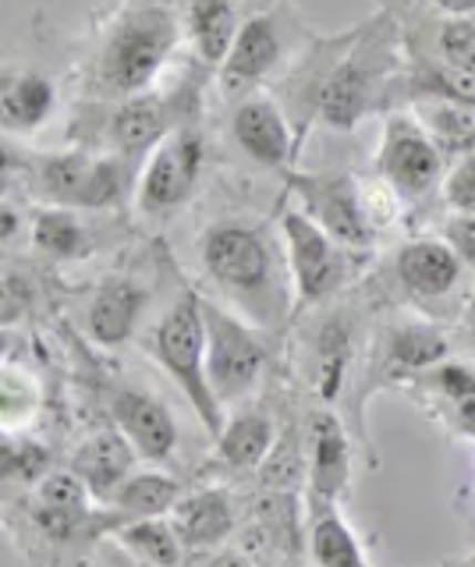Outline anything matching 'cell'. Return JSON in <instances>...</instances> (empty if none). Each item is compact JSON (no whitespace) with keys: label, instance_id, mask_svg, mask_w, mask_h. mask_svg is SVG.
<instances>
[{"label":"cell","instance_id":"cell-12","mask_svg":"<svg viewBox=\"0 0 475 567\" xmlns=\"http://www.w3.org/2000/svg\"><path fill=\"white\" fill-rule=\"evenodd\" d=\"M386 79H391V47L383 35H376L373 25L351 32L320 85L316 117L330 132H355L376 111Z\"/></svg>","mask_w":475,"mask_h":567},{"label":"cell","instance_id":"cell-11","mask_svg":"<svg viewBox=\"0 0 475 567\" xmlns=\"http://www.w3.org/2000/svg\"><path fill=\"white\" fill-rule=\"evenodd\" d=\"M302 25L291 0H273L262 11H256L235 35L231 50L217 68V89L224 100H238L259 93L277 75H285L295 61Z\"/></svg>","mask_w":475,"mask_h":567},{"label":"cell","instance_id":"cell-31","mask_svg":"<svg viewBox=\"0 0 475 567\" xmlns=\"http://www.w3.org/2000/svg\"><path fill=\"white\" fill-rule=\"evenodd\" d=\"M111 543H117L125 554H132L135 560H143L149 567H188L192 557L185 543L178 539L171 518H138V522H125L121 525Z\"/></svg>","mask_w":475,"mask_h":567},{"label":"cell","instance_id":"cell-6","mask_svg":"<svg viewBox=\"0 0 475 567\" xmlns=\"http://www.w3.org/2000/svg\"><path fill=\"white\" fill-rule=\"evenodd\" d=\"M451 359V341L444 327L430 323V319H415V316H397V319H383L380 327H373L365 341L362 354V369L355 390H351V408H348V425L359 440L365 436V404L376 394L386 390H404L412 380H419L422 372Z\"/></svg>","mask_w":475,"mask_h":567},{"label":"cell","instance_id":"cell-3","mask_svg":"<svg viewBox=\"0 0 475 567\" xmlns=\"http://www.w3.org/2000/svg\"><path fill=\"white\" fill-rule=\"evenodd\" d=\"M0 525L22 554L25 567H93L100 549L117 532V514L103 504L61 507L37 493L4 496Z\"/></svg>","mask_w":475,"mask_h":567},{"label":"cell","instance_id":"cell-8","mask_svg":"<svg viewBox=\"0 0 475 567\" xmlns=\"http://www.w3.org/2000/svg\"><path fill=\"white\" fill-rule=\"evenodd\" d=\"M203 319H206V377L224 412L262 398V386H267L270 372L277 369L280 337L249 323L245 316L231 312L209 295H203Z\"/></svg>","mask_w":475,"mask_h":567},{"label":"cell","instance_id":"cell-22","mask_svg":"<svg viewBox=\"0 0 475 567\" xmlns=\"http://www.w3.org/2000/svg\"><path fill=\"white\" fill-rule=\"evenodd\" d=\"M107 213H82L64 206H32L29 252L47 266H72L96 259L111 241L103 227Z\"/></svg>","mask_w":475,"mask_h":567},{"label":"cell","instance_id":"cell-41","mask_svg":"<svg viewBox=\"0 0 475 567\" xmlns=\"http://www.w3.org/2000/svg\"><path fill=\"white\" fill-rule=\"evenodd\" d=\"M436 11H444L447 18L454 14H475V0H426Z\"/></svg>","mask_w":475,"mask_h":567},{"label":"cell","instance_id":"cell-24","mask_svg":"<svg viewBox=\"0 0 475 567\" xmlns=\"http://www.w3.org/2000/svg\"><path fill=\"white\" fill-rule=\"evenodd\" d=\"M422 415L457 440L475 443V362L444 359L404 386Z\"/></svg>","mask_w":475,"mask_h":567},{"label":"cell","instance_id":"cell-26","mask_svg":"<svg viewBox=\"0 0 475 567\" xmlns=\"http://www.w3.org/2000/svg\"><path fill=\"white\" fill-rule=\"evenodd\" d=\"M138 451L128 443V436L117 425L103 422L96 430L85 433L72 454H68V468H72L82 486L93 493V501L107 507L114 501V493L128 483V475L138 468Z\"/></svg>","mask_w":475,"mask_h":567},{"label":"cell","instance_id":"cell-32","mask_svg":"<svg viewBox=\"0 0 475 567\" xmlns=\"http://www.w3.org/2000/svg\"><path fill=\"white\" fill-rule=\"evenodd\" d=\"M54 468L50 447L29 433H4L0 430V496L25 493Z\"/></svg>","mask_w":475,"mask_h":567},{"label":"cell","instance_id":"cell-27","mask_svg":"<svg viewBox=\"0 0 475 567\" xmlns=\"http://www.w3.org/2000/svg\"><path fill=\"white\" fill-rule=\"evenodd\" d=\"M465 262L444 238H412L394 256V280L415 306H433L457 291Z\"/></svg>","mask_w":475,"mask_h":567},{"label":"cell","instance_id":"cell-38","mask_svg":"<svg viewBox=\"0 0 475 567\" xmlns=\"http://www.w3.org/2000/svg\"><path fill=\"white\" fill-rule=\"evenodd\" d=\"M29 217L32 206L25 209L22 199H0V256L29 245Z\"/></svg>","mask_w":475,"mask_h":567},{"label":"cell","instance_id":"cell-21","mask_svg":"<svg viewBox=\"0 0 475 567\" xmlns=\"http://www.w3.org/2000/svg\"><path fill=\"white\" fill-rule=\"evenodd\" d=\"M280 422L270 401H245L231 408L224 419V430L214 436V451L206 461V475L214 483H231V478H256L267 465L280 440Z\"/></svg>","mask_w":475,"mask_h":567},{"label":"cell","instance_id":"cell-1","mask_svg":"<svg viewBox=\"0 0 475 567\" xmlns=\"http://www.w3.org/2000/svg\"><path fill=\"white\" fill-rule=\"evenodd\" d=\"M192 256L203 295L277 337L291 330L295 291L277 224L224 213L196 235Z\"/></svg>","mask_w":475,"mask_h":567},{"label":"cell","instance_id":"cell-40","mask_svg":"<svg viewBox=\"0 0 475 567\" xmlns=\"http://www.w3.org/2000/svg\"><path fill=\"white\" fill-rule=\"evenodd\" d=\"M100 560L107 564V567H149V564H143V560H135L132 554H125L117 543H103V549H100Z\"/></svg>","mask_w":475,"mask_h":567},{"label":"cell","instance_id":"cell-14","mask_svg":"<svg viewBox=\"0 0 475 567\" xmlns=\"http://www.w3.org/2000/svg\"><path fill=\"white\" fill-rule=\"evenodd\" d=\"M153 284L132 270H114L79 295V330L100 351H125L146 333L153 309Z\"/></svg>","mask_w":475,"mask_h":567},{"label":"cell","instance_id":"cell-18","mask_svg":"<svg viewBox=\"0 0 475 567\" xmlns=\"http://www.w3.org/2000/svg\"><path fill=\"white\" fill-rule=\"evenodd\" d=\"M107 422L128 436L146 465H174L182 447V425L171 404L138 380H107L100 390Z\"/></svg>","mask_w":475,"mask_h":567},{"label":"cell","instance_id":"cell-13","mask_svg":"<svg viewBox=\"0 0 475 567\" xmlns=\"http://www.w3.org/2000/svg\"><path fill=\"white\" fill-rule=\"evenodd\" d=\"M196 111V89H164L156 85L149 93L107 103V117L100 121V146L125 156L128 164L143 167V159L161 146V142L188 121Z\"/></svg>","mask_w":475,"mask_h":567},{"label":"cell","instance_id":"cell-16","mask_svg":"<svg viewBox=\"0 0 475 567\" xmlns=\"http://www.w3.org/2000/svg\"><path fill=\"white\" fill-rule=\"evenodd\" d=\"M64 82L47 61L29 53L0 58V135L29 142L61 117Z\"/></svg>","mask_w":475,"mask_h":567},{"label":"cell","instance_id":"cell-23","mask_svg":"<svg viewBox=\"0 0 475 567\" xmlns=\"http://www.w3.org/2000/svg\"><path fill=\"white\" fill-rule=\"evenodd\" d=\"M178 539L185 543L188 557H206L214 549H224L227 539L238 532L241 522V507H238V496L227 483H199V486H188L182 493V501L174 504V511L167 514Z\"/></svg>","mask_w":475,"mask_h":567},{"label":"cell","instance_id":"cell-29","mask_svg":"<svg viewBox=\"0 0 475 567\" xmlns=\"http://www.w3.org/2000/svg\"><path fill=\"white\" fill-rule=\"evenodd\" d=\"M185 489L188 486L174 472H167L161 465H149V468H135L128 475V483L114 493V501L107 507L117 514L121 525L138 522V518H164V514H171L174 504L182 501Z\"/></svg>","mask_w":475,"mask_h":567},{"label":"cell","instance_id":"cell-34","mask_svg":"<svg viewBox=\"0 0 475 567\" xmlns=\"http://www.w3.org/2000/svg\"><path fill=\"white\" fill-rule=\"evenodd\" d=\"M43 309L40 274L29 266H4L0 270V330H19Z\"/></svg>","mask_w":475,"mask_h":567},{"label":"cell","instance_id":"cell-28","mask_svg":"<svg viewBox=\"0 0 475 567\" xmlns=\"http://www.w3.org/2000/svg\"><path fill=\"white\" fill-rule=\"evenodd\" d=\"M306 554L312 567H376L341 507L306 511Z\"/></svg>","mask_w":475,"mask_h":567},{"label":"cell","instance_id":"cell-25","mask_svg":"<svg viewBox=\"0 0 475 567\" xmlns=\"http://www.w3.org/2000/svg\"><path fill=\"white\" fill-rule=\"evenodd\" d=\"M267 4H273V0H178L185 43L199 68L217 71L238 29Z\"/></svg>","mask_w":475,"mask_h":567},{"label":"cell","instance_id":"cell-35","mask_svg":"<svg viewBox=\"0 0 475 567\" xmlns=\"http://www.w3.org/2000/svg\"><path fill=\"white\" fill-rule=\"evenodd\" d=\"M436 50H440V61L447 64V71L475 82V14L447 18V22L440 25Z\"/></svg>","mask_w":475,"mask_h":567},{"label":"cell","instance_id":"cell-4","mask_svg":"<svg viewBox=\"0 0 475 567\" xmlns=\"http://www.w3.org/2000/svg\"><path fill=\"white\" fill-rule=\"evenodd\" d=\"M138 341H143V351L156 362V369L185 398L206 436L214 440L224 430L227 412L214 398V386H209L206 377V319L203 291L196 284H182L167 306L149 319V327Z\"/></svg>","mask_w":475,"mask_h":567},{"label":"cell","instance_id":"cell-2","mask_svg":"<svg viewBox=\"0 0 475 567\" xmlns=\"http://www.w3.org/2000/svg\"><path fill=\"white\" fill-rule=\"evenodd\" d=\"M185 43L178 0H117L90 32L82 89L96 103H117L161 85Z\"/></svg>","mask_w":475,"mask_h":567},{"label":"cell","instance_id":"cell-10","mask_svg":"<svg viewBox=\"0 0 475 567\" xmlns=\"http://www.w3.org/2000/svg\"><path fill=\"white\" fill-rule=\"evenodd\" d=\"M277 230L285 241L291 291H295V319L348 291V284L362 274V256L355 248L333 241L320 224H312L295 203H285L277 213Z\"/></svg>","mask_w":475,"mask_h":567},{"label":"cell","instance_id":"cell-33","mask_svg":"<svg viewBox=\"0 0 475 567\" xmlns=\"http://www.w3.org/2000/svg\"><path fill=\"white\" fill-rule=\"evenodd\" d=\"M43 386L37 372H29L19 362H0V430L25 433L40 419Z\"/></svg>","mask_w":475,"mask_h":567},{"label":"cell","instance_id":"cell-5","mask_svg":"<svg viewBox=\"0 0 475 567\" xmlns=\"http://www.w3.org/2000/svg\"><path fill=\"white\" fill-rule=\"evenodd\" d=\"M138 167L125 156L75 146L47 150L29 156V185L25 195L32 206H64L82 213H117L132 203Z\"/></svg>","mask_w":475,"mask_h":567},{"label":"cell","instance_id":"cell-7","mask_svg":"<svg viewBox=\"0 0 475 567\" xmlns=\"http://www.w3.org/2000/svg\"><path fill=\"white\" fill-rule=\"evenodd\" d=\"M295 341H291V362L302 386L312 394L316 404L338 408L351 390H355L359 369H362V323L348 306H320L295 319ZM341 412V408H338Z\"/></svg>","mask_w":475,"mask_h":567},{"label":"cell","instance_id":"cell-19","mask_svg":"<svg viewBox=\"0 0 475 567\" xmlns=\"http://www.w3.org/2000/svg\"><path fill=\"white\" fill-rule=\"evenodd\" d=\"M227 138L252 167L267 174H291L298 153H302V135H298L291 114L262 89L227 100Z\"/></svg>","mask_w":475,"mask_h":567},{"label":"cell","instance_id":"cell-20","mask_svg":"<svg viewBox=\"0 0 475 567\" xmlns=\"http://www.w3.org/2000/svg\"><path fill=\"white\" fill-rule=\"evenodd\" d=\"M444 174V153L430 132L409 114H391L383 121L376 146V177L391 185L404 203H419L430 195Z\"/></svg>","mask_w":475,"mask_h":567},{"label":"cell","instance_id":"cell-39","mask_svg":"<svg viewBox=\"0 0 475 567\" xmlns=\"http://www.w3.org/2000/svg\"><path fill=\"white\" fill-rule=\"evenodd\" d=\"M444 241L457 252L465 266H475V217H462V213H454L447 220V230H444Z\"/></svg>","mask_w":475,"mask_h":567},{"label":"cell","instance_id":"cell-30","mask_svg":"<svg viewBox=\"0 0 475 567\" xmlns=\"http://www.w3.org/2000/svg\"><path fill=\"white\" fill-rule=\"evenodd\" d=\"M422 128L440 146V153H472L475 150V96L468 93H451V89H436L433 96L419 103Z\"/></svg>","mask_w":475,"mask_h":567},{"label":"cell","instance_id":"cell-17","mask_svg":"<svg viewBox=\"0 0 475 567\" xmlns=\"http://www.w3.org/2000/svg\"><path fill=\"white\" fill-rule=\"evenodd\" d=\"M306 511L344 507L355 472V433L338 408L312 404L306 425Z\"/></svg>","mask_w":475,"mask_h":567},{"label":"cell","instance_id":"cell-9","mask_svg":"<svg viewBox=\"0 0 475 567\" xmlns=\"http://www.w3.org/2000/svg\"><path fill=\"white\" fill-rule=\"evenodd\" d=\"M206 167H209V135L199 124V117L192 114L138 167L135 195H132L135 220H143L146 227H164L171 220H178L196 203V195L206 182Z\"/></svg>","mask_w":475,"mask_h":567},{"label":"cell","instance_id":"cell-36","mask_svg":"<svg viewBox=\"0 0 475 567\" xmlns=\"http://www.w3.org/2000/svg\"><path fill=\"white\" fill-rule=\"evenodd\" d=\"M29 150L0 135V199H29Z\"/></svg>","mask_w":475,"mask_h":567},{"label":"cell","instance_id":"cell-37","mask_svg":"<svg viewBox=\"0 0 475 567\" xmlns=\"http://www.w3.org/2000/svg\"><path fill=\"white\" fill-rule=\"evenodd\" d=\"M444 199L454 213L475 217V150L457 156V164L451 167L447 182H444Z\"/></svg>","mask_w":475,"mask_h":567},{"label":"cell","instance_id":"cell-42","mask_svg":"<svg viewBox=\"0 0 475 567\" xmlns=\"http://www.w3.org/2000/svg\"><path fill=\"white\" fill-rule=\"evenodd\" d=\"M465 330H468V337L475 341V288H472V295H468V306H465Z\"/></svg>","mask_w":475,"mask_h":567},{"label":"cell","instance_id":"cell-15","mask_svg":"<svg viewBox=\"0 0 475 567\" xmlns=\"http://www.w3.org/2000/svg\"><path fill=\"white\" fill-rule=\"evenodd\" d=\"M288 195L312 224H320L333 241L355 252H369L376 241V227L369 220L362 182L355 174L316 171V174H288Z\"/></svg>","mask_w":475,"mask_h":567}]
</instances>
